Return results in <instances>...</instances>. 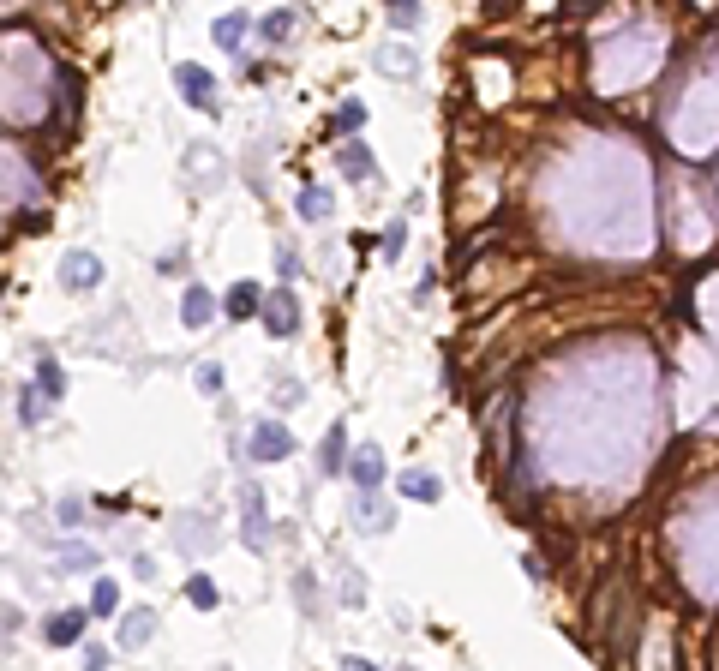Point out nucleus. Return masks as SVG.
<instances>
[{
  "label": "nucleus",
  "mask_w": 719,
  "mask_h": 671,
  "mask_svg": "<svg viewBox=\"0 0 719 671\" xmlns=\"http://www.w3.org/2000/svg\"><path fill=\"white\" fill-rule=\"evenodd\" d=\"M258 318H264V330H270L276 342H288V336L300 330V294H294V288H270Z\"/></svg>",
  "instance_id": "1"
},
{
  "label": "nucleus",
  "mask_w": 719,
  "mask_h": 671,
  "mask_svg": "<svg viewBox=\"0 0 719 671\" xmlns=\"http://www.w3.org/2000/svg\"><path fill=\"white\" fill-rule=\"evenodd\" d=\"M60 288H72V294H96V288H102V258L84 252V246H72V252L60 258Z\"/></svg>",
  "instance_id": "2"
},
{
  "label": "nucleus",
  "mask_w": 719,
  "mask_h": 671,
  "mask_svg": "<svg viewBox=\"0 0 719 671\" xmlns=\"http://www.w3.org/2000/svg\"><path fill=\"white\" fill-rule=\"evenodd\" d=\"M240 522H246V534H240L246 552H264V546H270V510H264V492H258L252 480L240 486Z\"/></svg>",
  "instance_id": "3"
},
{
  "label": "nucleus",
  "mask_w": 719,
  "mask_h": 671,
  "mask_svg": "<svg viewBox=\"0 0 719 671\" xmlns=\"http://www.w3.org/2000/svg\"><path fill=\"white\" fill-rule=\"evenodd\" d=\"M84 630H90V606H60V612H48L42 642H48V648H78Z\"/></svg>",
  "instance_id": "4"
},
{
  "label": "nucleus",
  "mask_w": 719,
  "mask_h": 671,
  "mask_svg": "<svg viewBox=\"0 0 719 671\" xmlns=\"http://www.w3.org/2000/svg\"><path fill=\"white\" fill-rule=\"evenodd\" d=\"M246 450H252V462H288V456H294V432H288L282 420H258Z\"/></svg>",
  "instance_id": "5"
},
{
  "label": "nucleus",
  "mask_w": 719,
  "mask_h": 671,
  "mask_svg": "<svg viewBox=\"0 0 719 671\" xmlns=\"http://www.w3.org/2000/svg\"><path fill=\"white\" fill-rule=\"evenodd\" d=\"M174 90H180L192 108H216V78H210L198 60H174Z\"/></svg>",
  "instance_id": "6"
},
{
  "label": "nucleus",
  "mask_w": 719,
  "mask_h": 671,
  "mask_svg": "<svg viewBox=\"0 0 719 671\" xmlns=\"http://www.w3.org/2000/svg\"><path fill=\"white\" fill-rule=\"evenodd\" d=\"M348 480L360 486V498H378V492H384V450H378V444H360L354 462H348Z\"/></svg>",
  "instance_id": "7"
},
{
  "label": "nucleus",
  "mask_w": 719,
  "mask_h": 671,
  "mask_svg": "<svg viewBox=\"0 0 719 671\" xmlns=\"http://www.w3.org/2000/svg\"><path fill=\"white\" fill-rule=\"evenodd\" d=\"M348 462H354V456H348V426L336 420V426L324 432V444H318V474H324V480H336Z\"/></svg>",
  "instance_id": "8"
},
{
  "label": "nucleus",
  "mask_w": 719,
  "mask_h": 671,
  "mask_svg": "<svg viewBox=\"0 0 719 671\" xmlns=\"http://www.w3.org/2000/svg\"><path fill=\"white\" fill-rule=\"evenodd\" d=\"M336 162H342L348 180H378V156L366 150V138H348V144L336 150Z\"/></svg>",
  "instance_id": "9"
},
{
  "label": "nucleus",
  "mask_w": 719,
  "mask_h": 671,
  "mask_svg": "<svg viewBox=\"0 0 719 671\" xmlns=\"http://www.w3.org/2000/svg\"><path fill=\"white\" fill-rule=\"evenodd\" d=\"M210 318H216V294H210V288H198V282H192V288H186V294H180V324H186V330H204V324H210Z\"/></svg>",
  "instance_id": "10"
},
{
  "label": "nucleus",
  "mask_w": 719,
  "mask_h": 671,
  "mask_svg": "<svg viewBox=\"0 0 719 671\" xmlns=\"http://www.w3.org/2000/svg\"><path fill=\"white\" fill-rule=\"evenodd\" d=\"M252 30H258V18H252V12H222V18H216V48H222V54H234Z\"/></svg>",
  "instance_id": "11"
},
{
  "label": "nucleus",
  "mask_w": 719,
  "mask_h": 671,
  "mask_svg": "<svg viewBox=\"0 0 719 671\" xmlns=\"http://www.w3.org/2000/svg\"><path fill=\"white\" fill-rule=\"evenodd\" d=\"M264 294H270V288H258V282H234L222 306H228V318H258V312H264Z\"/></svg>",
  "instance_id": "12"
},
{
  "label": "nucleus",
  "mask_w": 719,
  "mask_h": 671,
  "mask_svg": "<svg viewBox=\"0 0 719 671\" xmlns=\"http://www.w3.org/2000/svg\"><path fill=\"white\" fill-rule=\"evenodd\" d=\"M396 492H402V498H414V504H438V498H444L438 474H426V468H408V474L396 480Z\"/></svg>",
  "instance_id": "13"
},
{
  "label": "nucleus",
  "mask_w": 719,
  "mask_h": 671,
  "mask_svg": "<svg viewBox=\"0 0 719 671\" xmlns=\"http://www.w3.org/2000/svg\"><path fill=\"white\" fill-rule=\"evenodd\" d=\"M294 30H300V6H282V12H264V18H258V36H264V42H288Z\"/></svg>",
  "instance_id": "14"
},
{
  "label": "nucleus",
  "mask_w": 719,
  "mask_h": 671,
  "mask_svg": "<svg viewBox=\"0 0 719 671\" xmlns=\"http://www.w3.org/2000/svg\"><path fill=\"white\" fill-rule=\"evenodd\" d=\"M36 390H42L48 402H60V396H66V372H60V360H54L48 348L36 354Z\"/></svg>",
  "instance_id": "15"
},
{
  "label": "nucleus",
  "mask_w": 719,
  "mask_h": 671,
  "mask_svg": "<svg viewBox=\"0 0 719 671\" xmlns=\"http://www.w3.org/2000/svg\"><path fill=\"white\" fill-rule=\"evenodd\" d=\"M186 606H192V612H216V606H222V588H216L210 576H186Z\"/></svg>",
  "instance_id": "16"
},
{
  "label": "nucleus",
  "mask_w": 719,
  "mask_h": 671,
  "mask_svg": "<svg viewBox=\"0 0 719 671\" xmlns=\"http://www.w3.org/2000/svg\"><path fill=\"white\" fill-rule=\"evenodd\" d=\"M114 612H120V582L96 576V588H90V618H114Z\"/></svg>",
  "instance_id": "17"
},
{
  "label": "nucleus",
  "mask_w": 719,
  "mask_h": 671,
  "mask_svg": "<svg viewBox=\"0 0 719 671\" xmlns=\"http://www.w3.org/2000/svg\"><path fill=\"white\" fill-rule=\"evenodd\" d=\"M150 630H156V618H150V612H126V624H120V636H114V642H120V648H144V642H150Z\"/></svg>",
  "instance_id": "18"
},
{
  "label": "nucleus",
  "mask_w": 719,
  "mask_h": 671,
  "mask_svg": "<svg viewBox=\"0 0 719 671\" xmlns=\"http://www.w3.org/2000/svg\"><path fill=\"white\" fill-rule=\"evenodd\" d=\"M354 522H366V528H378V534H390V504H378V498H354Z\"/></svg>",
  "instance_id": "19"
},
{
  "label": "nucleus",
  "mask_w": 719,
  "mask_h": 671,
  "mask_svg": "<svg viewBox=\"0 0 719 671\" xmlns=\"http://www.w3.org/2000/svg\"><path fill=\"white\" fill-rule=\"evenodd\" d=\"M294 210H300V216H306V222H324V216H330V186H306V192H300V204H294Z\"/></svg>",
  "instance_id": "20"
},
{
  "label": "nucleus",
  "mask_w": 719,
  "mask_h": 671,
  "mask_svg": "<svg viewBox=\"0 0 719 671\" xmlns=\"http://www.w3.org/2000/svg\"><path fill=\"white\" fill-rule=\"evenodd\" d=\"M192 384H198V396H222V384H228V372H222L216 360H198V372H192Z\"/></svg>",
  "instance_id": "21"
},
{
  "label": "nucleus",
  "mask_w": 719,
  "mask_h": 671,
  "mask_svg": "<svg viewBox=\"0 0 719 671\" xmlns=\"http://www.w3.org/2000/svg\"><path fill=\"white\" fill-rule=\"evenodd\" d=\"M402 246H408V216H396V222L378 234V252H384V258H402Z\"/></svg>",
  "instance_id": "22"
},
{
  "label": "nucleus",
  "mask_w": 719,
  "mask_h": 671,
  "mask_svg": "<svg viewBox=\"0 0 719 671\" xmlns=\"http://www.w3.org/2000/svg\"><path fill=\"white\" fill-rule=\"evenodd\" d=\"M12 408H18V420H24V426H36V420H42V402H36V384H18V396H12Z\"/></svg>",
  "instance_id": "23"
},
{
  "label": "nucleus",
  "mask_w": 719,
  "mask_h": 671,
  "mask_svg": "<svg viewBox=\"0 0 719 671\" xmlns=\"http://www.w3.org/2000/svg\"><path fill=\"white\" fill-rule=\"evenodd\" d=\"M330 126H336V132H360V126H366V102H342Z\"/></svg>",
  "instance_id": "24"
},
{
  "label": "nucleus",
  "mask_w": 719,
  "mask_h": 671,
  "mask_svg": "<svg viewBox=\"0 0 719 671\" xmlns=\"http://www.w3.org/2000/svg\"><path fill=\"white\" fill-rule=\"evenodd\" d=\"M390 24H396V30H414V24H420V6H414V0H396V6H390Z\"/></svg>",
  "instance_id": "25"
},
{
  "label": "nucleus",
  "mask_w": 719,
  "mask_h": 671,
  "mask_svg": "<svg viewBox=\"0 0 719 671\" xmlns=\"http://www.w3.org/2000/svg\"><path fill=\"white\" fill-rule=\"evenodd\" d=\"M54 516H60L66 528H78V516H84V504H78V498H60V504H54Z\"/></svg>",
  "instance_id": "26"
},
{
  "label": "nucleus",
  "mask_w": 719,
  "mask_h": 671,
  "mask_svg": "<svg viewBox=\"0 0 719 671\" xmlns=\"http://www.w3.org/2000/svg\"><path fill=\"white\" fill-rule=\"evenodd\" d=\"M276 270H282V276H300V252L282 246V252H276Z\"/></svg>",
  "instance_id": "27"
},
{
  "label": "nucleus",
  "mask_w": 719,
  "mask_h": 671,
  "mask_svg": "<svg viewBox=\"0 0 719 671\" xmlns=\"http://www.w3.org/2000/svg\"><path fill=\"white\" fill-rule=\"evenodd\" d=\"M276 402H282V408H294V402H300V384H294V378H282V384H276Z\"/></svg>",
  "instance_id": "28"
},
{
  "label": "nucleus",
  "mask_w": 719,
  "mask_h": 671,
  "mask_svg": "<svg viewBox=\"0 0 719 671\" xmlns=\"http://www.w3.org/2000/svg\"><path fill=\"white\" fill-rule=\"evenodd\" d=\"M84 671H108V648H84Z\"/></svg>",
  "instance_id": "29"
},
{
  "label": "nucleus",
  "mask_w": 719,
  "mask_h": 671,
  "mask_svg": "<svg viewBox=\"0 0 719 671\" xmlns=\"http://www.w3.org/2000/svg\"><path fill=\"white\" fill-rule=\"evenodd\" d=\"M342 671H378V666H372V660H360V654H348V660H342Z\"/></svg>",
  "instance_id": "30"
}]
</instances>
